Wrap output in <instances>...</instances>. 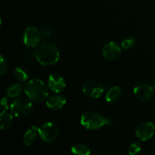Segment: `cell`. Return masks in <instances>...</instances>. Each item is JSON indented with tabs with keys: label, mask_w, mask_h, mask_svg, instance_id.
<instances>
[{
	"label": "cell",
	"mask_w": 155,
	"mask_h": 155,
	"mask_svg": "<svg viewBox=\"0 0 155 155\" xmlns=\"http://www.w3.org/2000/svg\"><path fill=\"white\" fill-rule=\"evenodd\" d=\"M110 124V120L95 111H88L80 118V124L89 130H96Z\"/></svg>",
	"instance_id": "cell-3"
},
{
	"label": "cell",
	"mask_w": 155,
	"mask_h": 155,
	"mask_svg": "<svg viewBox=\"0 0 155 155\" xmlns=\"http://www.w3.org/2000/svg\"><path fill=\"white\" fill-rule=\"evenodd\" d=\"M42 33L35 27H28L24 33V42L27 47L34 48L39 45Z\"/></svg>",
	"instance_id": "cell-6"
},
{
	"label": "cell",
	"mask_w": 155,
	"mask_h": 155,
	"mask_svg": "<svg viewBox=\"0 0 155 155\" xmlns=\"http://www.w3.org/2000/svg\"><path fill=\"white\" fill-rule=\"evenodd\" d=\"M151 86H152V87H153V89H154V90H155V80L152 82V85H151Z\"/></svg>",
	"instance_id": "cell-24"
},
{
	"label": "cell",
	"mask_w": 155,
	"mask_h": 155,
	"mask_svg": "<svg viewBox=\"0 0 155 155\" xmlns=\"http://www.w3.org/2000/svg\"><path fill=\"white\" fill-rule=\"evenodd\" d=\"M66 103L67 98L62 95H52L46 100L47 107L53 110H58L62 108Z\"/></svg>",
	"instance_id": "cell-12"
},
{
	"label": "cell",
	"mask_w": 155,
	"mask_h": 155,
	"mask_svg": "<svg viewBox=\"0 0 155 155\" xmlns=\"http://www.w3.org/2000/svg\"><path fill=\"white\" fill-rule=\"evenodd\" d=\"M25 93L29 99L36 102L45 101L48 97V89L43 81L39 79L29 80L25 85Z\"/></svg>",
	"instance_id": "cell-2"
},
{
	"label": "cell",
	"mask_w": 155,
	"mask_h": 155,
	"mask_svg": "<svg viewBox=\"0 0 155 155\" xmlns=\"http://www.w3.org/2000/svg\"><path fill=\"white\" fill-rule=\"evenodd\" d=\"M71 151L74 154L78 155H89L91 153L90 149L84 144L77 143L71 147Z\"/></svg>",
	"instance_id": "cell-17"
},
{
	"label": "cell",
	"mask_w": 155,
	"mask_h": 155,
	"mask_svg": "<svg viewBox=\"0 0 155 155\" xmlns=\"http://www.w3.org/2000/svg\"><path fill=\"white\" fill-rule=\"evenodd\" d=\"M121 96H122V90L120 88L119 86H113L107 91L105 98L107 102L113 103L119 101Z\"/></svg>",
	"instance_id": "cell-14"
},
{
	"label": "cell",
	"mask_w": 155,
	"mask_h": 155,
	"mask_svg": "<svg viewBox=\"0 0 155 155\" xmlns=\"http://www.w3.org/2000/svg\"><path fill=\"white\" fill-rule=\"evenodd\" d=\"M23 91V86L20 83H12L6 89V95L10 98H15L21 94Z\"/></svg>",
	"instance_id": "cell-16"
},
{
	"label": "cell",
	"mask_w": 155,
	"mask_h": 155,
	"mask_svg": "<svg viewBox=\"0 0 155 155\" xmlns=\"http://www.w3.org/2000/svg\"><path fill=\"white\" fill-rule=\"evenodd\" d=\"M35 58L40 64L43 66H51L58 61L60 53L54 45L44 42L36 47Z\"/></svg>",
	"instance_id": "cell-1"
},
{
	"label": "cell",
	"mask_w": 155,
	"mask_h": 155,
	"mask_svg": "<svg viewBox=\"0 0 155 155\" xmlns=\"http://www.w3.org/2000/svg\"><path fill=\"white\" fill-rule=\"evenodd\" d=\"M155 133V125L151 122L139 124L136 130V135L139 140L145 142L151 139Z\"/></svg>",
	"instance_id": "cell-8"
},
{
	"label": "cell",
	"mask_w": 155,
	"mask_h": 155,
	"mask_svg": "<svg viewBox=\"0 0 155 155\" xmlns=\"http://www.w3.org/2000/svg\"><path fill=\"white\" fill-rule=\"evenodd\" d=\"M15 78L19 82H26L29 78V74L24 68L21 67H18L14 71Z\"/></svg>",
	"instance_id": "cell-18"
},
{
	"label": "cell",
	"mask_w": 155,
	"mask_h": 155,
	"mask_svg": "<svg viewBox=\"0 0 155 155\" xmlns=\"http://www.w3.org/2000/svg\"><path fill=\"white\" fill-rule=\"evenodd\" d=\"M1 107H2V112L3 111H6L8 108V100L6 98H3L2 99L1 101Z\"/></svg>",
	"instance_id": "cell-22"
},
{
	"label": "cell",
	"mask_w": 155,
	"mask_h": 155,
	"mask_svg": "<svg viewBox=\"0 0 155 155\" xmlns=\"http://www.w3.org/2000/svg\"><path fill=\"white\" fill-rule=\"evenodd\" d=\"M33 109V104L26 98H18L11 104V110L15 117L19 118L27 117Z\"/></svg>",
	"instance_id": "cell-4"
},
{
	"label": "cell",
	"mask_w": 155,
	"mask_h": 155,
	"mask_svg": "<svg viewBox=\"0 0 155 155\" xmlns=\"http://www.w3.org/2000/svg\"><path fill=\"white\" fill-rule=\"evenodd\" d=\"M0 58H1V62H0V74L2 76L4 75L6 73L8 70V62L6 61V59L3 57V55L0 56Z\"/></svg>",
	"instance_id": "cell-21"
},
{
	"label": "cell",
	"mask_w": 155,
	"mask_h": 155,
	"mask_svg": "<svg viewBox=\"0 0 155 155\" xmlns=\"http://www.w3.org/2000/svg\"><path fill=\"white\" fill-rule=\"evenodd\" d=\"M129 154L131 155H135L138 153L140 152L141 151V146L139 143L137 142H134L132 143L129 147Z\"/></svg>",
	"instance_id": "cell-20"
},
{
	"label": "cell",
	"mask_w": 155,
	"mask_h": 155,
	"mask_svg": "<svg viewBox=\"0 0 155 155\" xmlns=\"http://www.w3.org/2000/svg\"><path fill=\"white\" fill-rule=\"evenodd\" d=\"M83 92L89 98H98L104 92V87L101 83L95 80H88L83 84Z\"/></svg>",
	"instance_id": "cell-7"
},
{
	"label": "cell",
	"mask_w": 155,
	"mask_h": 155,
	"mask_svg": "<svg viewBox=\"0 0 155 155\" xmlns=\"http://www.w3.org/2000/svg\"><path fill=\"white\" fill-rule=\"evenodd\" d=\"M133 92L138 100L145 101L149 100L153 96L154 89L151 85L147 83H141L134 88Z\"/></svg>",
	"instance_id": "cell-9"
},
{
	"label": "cell",
	"mask_w": 155,
	"mask_h": 155,
	"mask_svg": "<svg viewBox=\"0 0 155 155\" xmlns=\"http://www.w3.org/2000/svg\"><path fill=\"white\" fill-rule=\"evenodd\" d=\"M48 87L54 92H62L66 87V83H65L64 79L61 76L56 74H50L48 77Z\"/></svg>",
	"instance_id": "cell-11"
},
{
	"label": "cell",
	"mask_w": 155,
	"mask_h": 155,
	"mask_svg": "<svg viewBox=\"0 0 155 155\" xmlns=\"http://www.w3.org/2000/svg\"><path fill=\"white\" fill-rule=\"evenodd\" d=\"M121 52L119 45L114 42L106 43L102 48V55L106 60L114 61L117 58Z\"/></svg>",
	"instance_id": "cell-10"
},
{
	"label": "cell",
	"mask_w": 155,
	"mask_h": 155,
	"mask_svg": "<svg viewBox=\"0 0 155 155\" xmlns=\"http://www.w3.org/2000/svg\"><path fill=\"white\" fill-rule=\"evenodd\" d=\"M0 123H1V129L2 130H7L12 127L13 124V117L12 114L6 111H3L0 115Z\"/></svg>",
	"instance_id": "cell-15"
},
{
	"label": "cell",
	"mask_w": 155,
	"mask_h": 155,
	"mask_svg": "<svg viewBox=\"0 0 155 155\" xmlns=\"http://www.w3.org/2000/svg\"><path fill=\"white\" fill-rule=\"evenodd\" d=\"M136 45V40L133 37L126 38L121 43V46L124 49H130Z\"/></svg>",
	"instance_id": "cell-19"
},
{
	"label": "cell",
	"mask_w": 155,
	"mask_h": 155,
	"mask_svg": "<svg viewBox=\"0 0 155 155\" xmlns=\"http://www.w3.org/2000/svg\"><path fill=\"white\" fill-rule=\"evenodd\" d=\"M59 134V129L55 124L48 122L42 124L39 128V136L43 142L51 143L57 139Z\"/></svg>",
	"instance_id": "cell-5"
},
{
	"label": "cell",
	"mask_w": 155,
	"mask_h": 155,
	"mask_svg": "<svg viewBox=\"0 0 155 155\" xmlns=\"http://www.w3.org/2000/svg\"><path fill=\"white\" fill-rule=\"evenodd\" d=\"M42 33V37L45 38V39H47V38H49L51 36V32L48 30H43L41 32Z\"/></svg>",
	"instance_id": "cell-23"
},
{
	"label": "cell",
	"mask_w": 155,
	"mask_h": 155,
	"mask_svg": "<svg viewBox=\"0 0 155 155\" xmlns=\"http://www.w3.org/2000/svg\"><path fill=\"white\" fill-rule=\"evenodd\" d=\"M38 136H39V128L33 126L24 133L23 142L27 146H31L36 142Z\"/></svg>",
	"instance_id": "cell-13"
}]
</instances>
